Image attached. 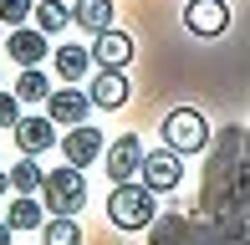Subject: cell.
<instances>
[{"mask_svg":"<svg viewBox=\"0 0 250 245\" xmlns=\"http://www.w3.org/2000/svg\"><path fill=\"white\" fill-rule=\"evenodd\" d=\"M92 61H97V66H128V61H133V36H128V31H118V26L97 31V36H92Z\"/></svg>","mask_w":250,"mask_h":245,"instance_id":"11","label":"cell"},{"mask_svg":"<svg viewBox=\"0 0 250 245\" xmlns=\"http://www.w3.org/2000/svg\"><path fill=\"white\" fill-rule=\"evenodd\" d=\"M16 122H21V97L0 92V128H16Z\"/></svg>","mask_w":250,"mask_h":245,"instance_id":"21","label":"cell"},{"mask_svg":"<svg viewBox=\"0 0 250 245\" xmlns=\"http://www.w3.org/2000/svg\"><path fill=\"white\" fill-rule=\"evenodd\" d=\"M41 184H46V169L36 163V153H21V163L10 169V189L16 194H36Z\"/></svg>","mask_w":250,"mask_h":245,"instance_id":"16","label":"cell"},{"mask_svg":"<svg viewBox=\"0 0 250 245\" xmlns=\"http://www.w3.org/2000/svg\"><path fill=\"white\" fill-rule=\"evenodd\" d=\"M102 169H107L112 184L138 179V169H143V138H138V133H123V138H112L107 153H102Z\"/></svg>","mask_w":250,"mask_h":245,"instance_id":"5","label":"cell"},{"mask_svg":"<svg viewBox=\"0 0 250 245\" xmlns=\"http://www.w3.org/2000/svg\"><path fill=\"white\" fill-rule=\"evenodd\" d=\"M16 97H21V102H46V97H51L46 72H41V66H21V77H16Z\"/></svg>","mask_w":250,"mask_h":245,"instance_id":"17","label":"cell"},{"mask_svg":"<svg viewBox=\"0 0 250 245\" xmlns=\"http://www.w3.org/2000/svg\"><path fill=\"white\" fill-rule=\"evenodd\" d=\"M5 189H10V169H0V194H5Z\"/></svg>","mask_w":250,"mask_h":245,"instance_id":"23","label":"cell"},{"mask_svg":"<svg viewBox=\"0 0 250 245\" xmlns=\"http://www.w3.org/2000/svg\"><path fill=\"white\" fill-rule=\"evenodd\" d=\"M41 194H46V209H51V215H77V209L87 204V179H82L77 163H66V169H46Z\"/></svg>","mask_w":250,"mask_h":245,"instance_id":"2","label":"cell"},{"mask_svg":"<svg viewBox=\"0 0 250 245\" xmlns=\"http://www.w3.org/2000/svg\"><path fill=\"white\" fill-rule=\"evenodd\" d=\"M36 26L46 31V36H56V31L72 26V10H66L62 0H36Z\"/></svg>","mask_w":250,"mask_h":245,"instance_id":"19","label":"cell"},{"mask_svg":"<svg viewBox=\"0 0 250 245\" xmlns=\"http://www.w3.org/2000/svg\"><path fill=\"white\" fill-rule=\"evenodd\" d=\"M51 66H56V77H62V82H82L87 66H92V46H56Z\"/></svg>","mask_w":250,"mask_h":245,"instance_id":"14","label":"cell"},{"mask_svg":"<svg viewBox=\"0 0 250 245\" xmlns=\"http://www.w3.org/2000/svg\"><path fill=\"white\" fill-rule=\"evenodd\" d=\"M26 16H36V0H0V20L5 26H26Z\"/></svg>","mask_w":250,"mask_h":245,"instance_id":"20","label":"cell"},{"mask_svg":"<svg viewBox=\"0 0 250 245\" xmlns=\"http://www.w3.org/2000/svg\"><path fill=\"white\" fill-rule=\"evenodd\" d=\"M56 143V122L51 118H21L16 122V148L21 153H46Z\"/></svg>","mask_w":250,"mask_h":245,"instance_id":"12","label":"cell"},{"mask_svg":"<svg viewBox=\"0 0 250 245\" xmlns=\"http://www.w3.org/2000/svg\"><path fill=\"white\" fill-rule=\"evenodd\" d=\"M184 26L194 31V36H225L230 5H225V0H189L184 5Z\"/></svg>","mask_w":250,"mask_h":245,"instance_id":"8","label":"cell"},{"mask_svg":"<svg viewBox=\"0 0 250 245\" xmlns=\"http://www.w3.org/2000/svg\"><path fill=\"white\" fill-rule=\"evenodd\" d=\"M112 16H118V5H112V0H77V5H72V20L87 31V36L107 31V26H112Z\"/></svg>","mask_w":250,"mask_h":245,"instance_id":"13","label":"cell"},{"mask_svg":"<svg viewBox=\"0 0 250 245\" xmlns=\"http://www.w3.org/2000/svg\"><path fill=\"white\" fill-rule=\"evenodd\" d=\"M5 51H10L16 66H41V61H46V31H41V26H10Z\"/></svg>","mask_w":250,"mask_h":245,"instance_id":"9","label":"cell"},{"mask_svg":"<svg viewBox=\"0 0 250 245\" xmlns=\"http://www.w3.org/2000/svg\"><path fill=\"white\" fill-rule=\"evenodd\" d=\"M41 209H46V204H36L31 194H16V199H10V209H5V225H10V230H41V225H46Z\"/></svg>","mask_w":250,"mask_h":245,"instance_id":"15","label":"cell"},{"mask_svg":"<svg viewBox=\"0 0 250 245\" xmlns=\"http://www.w3.org/2000/svg\"><path fill=\"white\" fill-rule=\"evenodd\" d=\"M164 143L179 148V153L209 148V122H204V113H194V107H174V113L164 118Z\"/></svg>","mask_w":250,"mask_h":245,"instance_id":"3","label":"cell"},{"mask_svg":"<svg viewBox=\"0 0 250 245\" xmlns=\"http://www.w3.org/2000/svg\"><path fill=\"white\" fill-rule=\"evenodd\" d=\"M87 107H92V92H82V87H51V97H46V118L62 122V128L87 122Z\"/></svg>","mask_w":250,"mask_h":245,"instance_id":"6","label":"cell"},{"mask_svg":"<svg viewBox=\"0 0 250 245\" xmlns=\"http://www.w3.org/2000/svg\"><path fill=\"white\" fill-rule=\"evenodd\" d=\"M41 240L46 245H82V225H77L72 215H51L46 225H41Z\"/></svg>","mask_w":250,"mask_h":245,"instance_id":"18","label":"cell"},{"mask_svg":"<svg viewBox=\"0 0 250 245\" xmlns=\"http://www.w3.org/2000/svg\"><path fill=\"white\" fill-rule=\"evenodd\" d=\"M10 235H16V230H10L5 220H0V245H10Z\"/></svg>","mask_w":250,"mask_h":245,"instance_id":"22","label":"cell"},{"mask_svg":"<svg viewBox=\"0 0 250 245\" xmlns=\"http://www.w3.org/2000/svg\"><path fill=\"white\" fill-rule=\"evenodd\" d=\"M0 41H5V20H0Z\"/></svg>","mask_w":250,"mask_h":245,"instance_id":"24","label":"cell"},{"mask_svg":"<svg viewBox=\"0 0 250 245\" xmlns=\"http://www.w3.org/2000/svg\"><path fill=\"white\" fill-rule=\"evenodd\" d=\"M62 153H66V163H77V169H87V163H97L102 153H107V143H102V133L97 128H87V122H77L72 133L62 138Z\"/></svg>","mask_w":250,"mask_h":245,"instance_id":"10","label":"cell"},{"mask_svg":"<svg viewBox=\"0 0 250 245\" xmlns=\"http://www.w3.org/2000/svg\"><path fill=\"white\" fill-rule=\"evenodd\" d=\"M153 215H158V194L148 184H133V179H123V184H112V194H107V220L118 230H148L153 225Z\"/></svg>","mask_w":250,"mask_h":245,"instance_id":"1","label":"cell"},{"mask_svg":"<svg viewBox=\"0 0 250 245\" xmlns=\"http://www.w3.org/2000/svg\"><path fill=\"white\" fill-rule=\"evenodd\" d=\"M138 179L153 189V194H174L179 184H184V153L179 148H158V153H143V169H138Z\"/></svg>","mask_w":250,"mask_h":245,"instance_id":"4","label":"cell"},{"mask_svg":"<svg viewBox=\"0 0 250 245\" xmlns=\"http://www.w3.org/2000/svg\"><path fill=\"white\" fill-rule=\"evenodd\" d=\"M87 92H92V107H102V113H112V107L128 102V72L123 66H97V77L87 82Z\"/></svg>","mask_w":250,"mask_h":245,"instance_id":"7","label":"cell"}]
</instances>
